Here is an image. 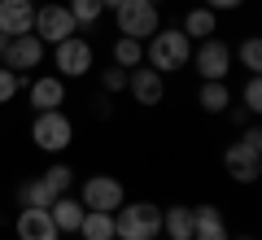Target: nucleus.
Returning a JSON list of instances; mask_svg holds the SVG:
<instances>
[{"label": "nucleus", "instance_id": "obj_9", "mask_svg": "<svg viewBox=\"0 0 262 240\" xmlns=\"http://www.w3.org/2000/svg\"><path fill=\"white\" fill-rule=\"evenodd\" d=\"M79 201H83V210H105V214H114L122 201H127V188H122L114 175H92V179L83 184V192H79Z\"/></svg>", "mask_w": 262, "mask_h": 240}, {"label": "nucleus", "instance_id": "obj_30", "mask_svg": "<svg viewBox=\"0 0 262 240\" xmlns=\"http://www.w3.org/2000/svg\"><path fill=\"white\" fill-rule=\"evenodd\" d=\"M96 114H101V118H110V114H114V101H110V92H105L101 101H96Z\"/></svg>", "mask_w": 262, "mask_h": 240}, {"label": "nucleus", "instance_id": "obj_33", "mask_svg": "<svg viewBox=\"0 0 262 240\" xmlns=\"http://www.w3.org/2000/svg\"><path fill=\"white\" fill-rule=\"evenodd\" d=\"M236 240H253V236H236Z\"/></svg>", "mask_w": 262, "mask_h": 240}, {"label": "nucleus", "instance_id": "obj_24", "mask_svg": "<svg viewBox=\"0 0 262 240\" xmlns=\"http://www.w3.org/2000/svg\"><path fill=\"white\" fill-rule=\"evenodd\" d=\"M236 57H241V66H245L249 74H258V70H262V39H258V35H249L241 48H236Z\"/></svg>", "mask_w": 262, "mask_h": 240}, {"label": "nucleus", "instance_id": "obj_2", "mask_svg": "<svg viewBox=\"0 0 262 240\" xmlns=\"http://www.w3.org/2000/svg\"><path fill=\"white\" fill-rule=\"evenodd\" d=\"M158 236H162V205L122 201L114 210V240H158Z\"/></svg>", "mask_w": 262, "mask_h": 240}, {"label": "nucleus", "instance_id": "obj_18", "mask_svg": "<svg viewBox=\"0 0 262 240\" xmlns=\"http://www.w3.org/2000/svg\"><path fill=\"white\" fill-rule=\"evenodd\" d=\"M196 105L206 114H223L227 105H232V88H227V79H201V88H196Z\"/></svg>", "mask_w": 262, "mask_h": 240}, {"label": "nucleus", "instance_id": "obj_15", "mask_svg": "<svg viewBox=\"0 0 262 240\" xmlns=\"http://www.w3.org/2000/svg\"><path fill=\"white\" fill-rule=\"evenodd\" d=\"M192 240H232L219 205H192Z\"/></svg>", "mask_w": 262, "mask_h": 240}, {"label": "nucleus", "instance_id": "obj_6", "mask_svg": "<svg viewBox=\"0 0 262 240\" xmlns=\"http://www.w3.org/2000/svg\"><path fill=\"white\" fill-rule=\"evenodd\" d=\"M53 66L61 70V79H83V74H92L96 53H92V44L83 35H70L61 44H53Z\"/></svg>", "mask_w": 262, "mask_h": 240}, {"label": "nucleus", "instance_id": "obj_22", "mask_svg": "<svg viewBox=\"0 0 262 240\" xmlns=\"http://www.w3.org/2000/svg\"><path fill=\"white\" fill-rule=\"evenodd\" d=\"M144 61V44L131 35H118L114 39V66H122V70H136V66Z\"/></svg>", "mask_w": 262, "mask_h": 240}, {"label": "nucleus", "instance_id": "obj_19", "mask_svg": "<svg viewBox=\"0 0 262 240\" xmlns=\"http://www.w3.org/2000/svg\"><path fill=\"white\" fill-rule=\"evenodd\" d=\"M162 231L170 240H192V205H170V210H162Z\"/></svg>", "mask_w": 262, "mask_h": 240}, {"label": "nucleus", "instance_id": "obj_26", "mask_svg": "<svg viewBox=\"0 0 262 240\" xmlns=\"http://www.w3.org/2000/svg\"><path fill=\"white\" fill-rule=\"evenodd\" d=\"M22 83H27V79H22V74H13L9 66H0V105H9L13 96L22 92Z\"/></svg>", "mask_w": 262, "mask_h": 240}, {"label": "nucleus", "instance_id": "obj_27", "mask_svg": "<svg viewBox=\"0 0 262 240\" xmlns=\"http://www.w3.org/2000/svg\"><path fill=\"white\" fill-rule=\"evenodd\" d=\"M241 110L245 114H258L262 110V79H258V74H249V83H245V92H241Z\"/></svg>", "mask_w": 262, "mask_h": 240}, {"label": "nucleus", "instance_id": "obj_11", "mask_svg": "<svg viewBox=\"0 0 262 240\" xmlns=\"http://www.w3.org/2000/svg\"><path fill=\"white\" fill-rule=\"evenodd\" d=\"M223 170L236 179V184H253V179L262 175V153L236 140V144H227V148H223Z\"/></svg>", "mask_w": 262, "mask_h": 240}, {"label": "nucleus", "instance_id": "obj_14", "mask_svg": "<svg viewBox=\"0 0 262 240\" xmlns=\"http://www.w3.org/2000/svg\"><path fill=\"white\" fill-rule=\"evenodd\" d=\"M35 27V0H0V35H27Z\"/></svg>", "mask_w": 262, "mask_h": 240}, {"label": "nucleus", "instance_id": "obj_1", "mask_svg": "<svg viewBox=\"0 0 262 240\" xmlns=\"http://www.w3.org/2000/svg\"><path fill=\"white\" fill-rule=\"evenodd\" d=\"M188 61H192V39L179 27H166V31L158 27L144 39V66H153L158 74H175V70H184Z\"/></svg>", "mask_w": 262, "mask_h": 240}, {"label": "nucleus", "instance_id": "obj_13", "mask_svg": "<svg viewBox=\"0 0 262 240\" xmlns=\"http://www.w3.org/2000/svg\"><path fill=\"white\" fill-rule=\"evenodd\" d=\"M27 101H31L35 114L61 110V105H66V79H61V74H39V79H31V83H27Z\"/></svg>", "mask_w": 262, "mask_h": 240}, {"label": "nucleus", "instance_id": "obj_25", "mask_svg": "<svg viewBox=\"0 0 262 240\" xmlns=\"http://www.w3.org/2000/svg\"><path fill=\"white\" fill-rule=\"evenodd\" d=\"M39 179H44V184H48V188H53V192H57V197H61V192H66V188H70V179H75V170L66 166V162H53V166H48V170H44V175H39Z\"/></svg>", "mask_w": 262, "mask_h": 240}, {"label": "nucleus", "instance_id": "obj_12", "mask_svg": "<svg viewBox=\"0 0 262 240\" xmlns=\"http://www.w3.org/2000/svg\"><path fill=\"white\" fill-rule=\"evenodd\" d=\"M13 236H18V240H61V231H57V223H53L48 210H31V205H22L18 219H13Z\"/></svg>", "mask_w": 262, "mask_h": 240}, {"label": "nucleus", "instance_id": "obj_4", "mask_svg": "<svg viewBox=\"0 0 262 240\" xmlns=\"http://www.w3.org/2000/svg\"><path fill=\"white\" fill-rule=\"evenodd\" d=\"M114 22H118V35H131L144 44L162 27V13H158V5H144V0H122L114 9Z\"/></svg>", "mask_w": 262, "mask_h": 240}, {"label": "nucleus", "instance_id": "obj_7", "mask_svg": "<svg viewBox=\"0 0 262 240\" xmlns=\"http://www.w3.org/2000/svg\"><path fill=\"white\" fill-rule=\"evenodd\" d=\"M188 66H196L201 79H227V70H232V48L219 35H210V39H201V44L192 48V61Z\"/></svg>", "mask_w": 262, "mask_h": 240}, {"label": "nucleus", "instance_id": "obj_31", "mask_svg": "<svg viewBox=\"0 0 262 240\" xmlns=\"http://www.w3.org/2000/svg\"><path fill=\"white\" fill-rule=\"evenodd\" d=\"M101 5H105V9H118V5H122V0H101Z\"/></svg>", "mask_w": 262, "mask_h": 240}, {"label": "nucleus", "instance_id": "obj_21", "mask_svg": "<svg viewBox=\"0 0 262 240\" xmlns=\"http://www.w3.org/2000/svg\"><path fill=\"white\" fill-rule=\"evenodd\" d=\"M18 201H22V205H31V210H48V205L57 201V192L44 184V179H27V184L18 188Z\"/></svg>", "mask_w": 262, "mask_h": 240}, {"label": "nucleus", "instance_id": "obj_10", "mask_svg": "<svg viewBox=\"0 0 262 240\" xmlns=\"http://www.w3.org/2000/svg\"><path fill=\"white\" fill-rule=\"evenodd\" d=\"M127 92L136 96V105H162V96H166V74H158L153 66H136V70H127Z\"/></svg>", "mask_w": 262, "mask_h": 240}, {"label": "nucleus", "instance_id": "obj_28", "mask_svg": "<svg viewBox=\"0 0 262 240\" xmlns=\"http://www.w3.org/2000/svg\"><path fill=\"white\" fill-rule=\"evenodd\" d=\"M101 88H105V92H127V70H122V66H105V70H101Z\"/></svg>", "mask_w": 262, "mask_h": 240}, {"label": "nucleus", "instance_id": "obj_5", "mask_svg": "<svg viewBox=\"0 0 262 240\" xmlns=\"http://www.w3.org/2000/svg\"><path fill=\"white\" fill-rule=\"evenodd\" d=\"M35 31L44 44H61V39H70V35H79V22H75V13L66 9L61 0H48V5H35Z\"/></svg>", "mask_w": 262, "mask_h": 240}, {"label": "nucleus", "instance_id": "obj_20", "mask_svg": "<svg viewBox=\"0 0 262 240\" xmlns=\"http://www.w3.org/2000/svg\"><path fill=\"white\" fill-rule=\"evenodd\" d=\"M79 236H83V240H114V214H105V210H83Z\"/></svg>", "mask_w": 262, "mask_h": 240}, {"label": "nucleus", "instance_id": "obj_8", "mask_svg": "<svg viewBox=\"0 0 262 240\" xmlns=\"http://www.w3.org/2000/svg\"><path fill=\"white\" fill-rule=\"evenodd\" d=\"M44 39L35 35V31H27V35H9V44H5V57H0V66H9L13 74L22 70H35L39 61H44Z\"/></svg>", "mask_w": 262, "mask_h": 240}, {"label": "nucleus", "instance_id": "obj_17", "mask_svg": "<svg viewBox=\"0 0 262 240\" xmlns=\"http://www.w3.org/2000/svg\"><path fill=\"white\" fill-rule=\"evenodd\" d=\"M179 31H184L192 44H201V39H210V35L219 31V13H214V9H206V5H196V9H188V13H184Z\"/></svg>", "mask_w": 262, "mask_h": 240}, {"label": "nucleus", "instance_id": "obj_16", "mask_svg": "<svg viewBox=\"0 0 262 240\" xmlns=\"http://www.w3.org/2000/svg\"><path fill=\"white\" fill-rule=\"evenodd\" d=\"M48 214H53V223H57L61 236H79V223H83V201H79V197L61 192L53 205H48Z\"/></svg>", "mask_w": 262, "mask_h": 240}, {"label": "nucleus", "instance_id": "obj_29", "mask_svg": "<svg viewBox=\"0 0 262 240\" xmlns=\"http://www.w3.org/2000/svg\"><path fill=\"white\" fill-rule=\"evenodd\" d=\"M245 0H206V9H214V13H223V9H241Z\"/></svg>", "mask_w": 262, "mask_h": 240}, {"label": "nucleus", "instance_id": "obj_3", "mask_svg": "<svg viewBox=\"0 0 262 240\" xmlns=\"http://www.w3.org/2000/svg\"><path fill=\"white\" fill-rule=\"evenodd\" d=\"M31 140H35L39 153H57L61 157L66 148L75 144V122L66 118V110H44V114H35V122H31Z\"/></svg>", "mask_w": 262, "mask_h": 240}, {"label": "nucleus", "instance_id": "obj_32", "mask_svg": "<svg viewBox=\"0 0 262 240\" xmlns=\"http://www.w3.org/2000/svg\"><path fill=\"white\" fill-rule=\"evenodd\" d=\"M144 5H162V0H144Z\"/></svg>", "mask_w": 262, "mask_h": 240}, {"label": "nucleus", "instance_id": "obj_23", "mask_svg": "<svg viewBox=\"0 0 262 240\" xmlns=\"http://www.w3.org/2000/svg\"><path fill=\"white\" fill-rule=\"evenodd\" d=\"M66 9L75 13L79 27H96V22H101V13H105V5H101V0H66Z\"/></svg>", "mask_w": 262, "mask_h": 240}]
</instances>
